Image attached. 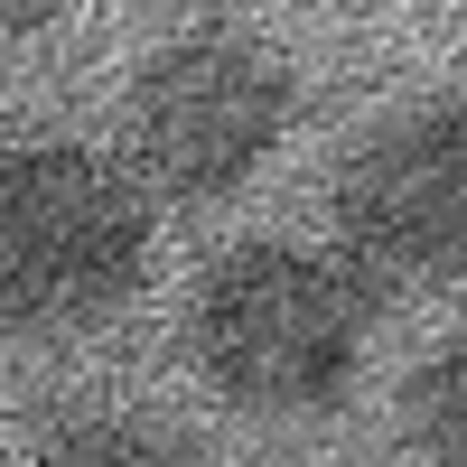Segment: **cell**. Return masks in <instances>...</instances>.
<instances>
[{"label":"cell","instance_id":"7","mask_svg":"<svg viewBox=\"0 0 467 467\" xmlns=\"http://www.w3.org/2000/svg\"><path fill=\"white\" fill-rule=\"evenodd\" d=\"M0 19H10V37H37L57 19V0H0Z\"/></svg>","mask_w":467,"mask_h":467},{"label":"cell","instance_id":"1","mask_svg":"<svg viewBox=\"0 0 467 467\" xmlns=\"http://www.w3.org/2000/svg\"><path fill=\"white\" fill-rule=\"evenodd\" d=\"M374 299L290 244H234L187 290V365L244 411H318L356 383Z\"/></svg>","mask_w":467,"mask_h":467},{"label":"cell","instance_id":"5","mask_svg":"<svg viewBox=\"0 0 467 467\" xmlns=\"http://www.w3.org/2000/svg\"><path fill=\"white\" fill-rule=\"evenodd\" d=\"M393 420H402V440L411 458H431V467H467V318L402 374V393H393Z\"/></svg>","mask_w":467,"mask_h":467},{"label":"cell","instance_id":"6","mask_svg":"<svg viewBox=\"0 0 467 467\" xmlns=\"http://www.w3.org/2000/svg\"><path fill=\"white\" fill-rule=\"evenodd\" d=\"M47 467H187V449H169L140 420H94V431H66L47 449Z\"/></svg>","mask_w":467,"mask_h":467},{"label":"cell","instance_id":"3","mask_svg":"<svg viewBox=\"0 0 467 467\" xmlns=\"http://www.w3.org/2000/svg\"><path fill=\"white\" fill-rule=\"evenodd\" d=\"M327 234L365 290H440L467 271V94L365 122L327 169Z\"/></svg>","mask_w":467,"mask_h":467},{"label":"cell","instance_id":"4","mask_svg":"<svg viewBox=\"0 0 467 467\" xmlns=\"http://www.w3.org/2000/svg\"><path fill=\"white\" fill-rule=\"evenodd\" d=\"M290 112H299L290 66L271 57L262 37H234V28L169 37V47L131 75V150H140L150 187H169L178 206L234 197V187L281 150Z\"/></svg>","mask_w":467,"mask_h":467},{"label":"cell","instance_id":"2","mask_svg":"<svg viewBox=\"0 0 467 467\" xmlns=\"http://www.w3.org/2000/svg\"><path fill=\"white\" fill-rule=\"evenodd\" d=\"M140 281H150L140 187L75 140L10 150V169H0V299H10V327L112 318Z\"/></svg>","mask_w":467,"mask_h":467},{"label":"cell","instance_id":"8","mask_svg":"<svg viewBox=\"0 0 467 467\" xmlns=\"http://www.w3.org/2000/svg\"><path fill=\"white\" fill-rule=\"evenodd\" d=\"M318 10H383V0H318Z\"/></svg>","mask_w":467,"mask_h":467}]
</instances>
